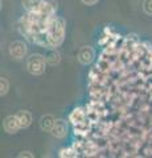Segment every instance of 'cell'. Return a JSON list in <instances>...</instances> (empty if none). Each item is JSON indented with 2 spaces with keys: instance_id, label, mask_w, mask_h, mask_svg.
Returning <instances> with one entry per match:
<instances>
[{
  "instance_id": "1",
  "label": "cell",
  "mask_w": 152,
  "mask_h": 158,
  "mask_svg": "<svg viewBox=\"0 0 152 158\" xmlns=\"http://www.w3.org/2000/svg\"><path fill=\"white\" fill-rule=\"evenodd\" d=\"M63 32H65V29H63L62 20H56V21L52 24L50 29H49V37H48L49 44H50L52 46L60 45L63 40Z\"/></svg>"
},
{
  "instance_id": "2",
  "label": "cell",
  "mask_w": 152,
  "mask_h": 158,
  "mask_svg": "<svg viewBox=\"0 0 152 158\" xmlns=\"http://www.w3.org/2000/svg\"><path fill=\"white\" fill-rule=\"evenodd\" d=\"M45 62H46V58H44L40 54H33L28 59L27 69L33 75H40V74L45 71Z\"/></svg>"
},
{
  "instance_id": "3",
  "label": "cell",
  "mask_w": 152,
  "mask_h": 158,
  "mask_svg": "<svg viewBox=\"0 0 152 158\" xmlns=\"http://www.w3.org/2000/svg\"><path fill=\"white\" fill-rule=\"evenodd\" d=\"M9 54L15 59H21L27 54V46L21 41H15L9 45Z\"/></svg>"
},
{
  "instance_id": "4",
  "label": "cell",
  "mask_w": 152,
  "mask_h": 158,
  "mask_svg": "<svg viewBox=\"0 0 152 158\" xmlns=\"http://www.w3.org/2000/svg\"><path fill=\"white\" fill-rule=\"evenodd\" d=\"M21 128L20 125V121H19L17 116H8L6 117V120H4V129H6V132L8 133H16L19 129Z\"/></svg>"
},
{
  "instance_id": "5",
  "label": "cell",
  "mask_w": 152,
  "mask_h": 158,
  "mask_svg": "<svg viewBox=\"0 0 152 158\" xmlns=\"http://www.w3.org/2000/svg\"><path fill=\"white\" fill-rule=\"evenodd\" d=\"M53 133V136H56L58 138H61L63 136H66V132H67V125H66V123L63 121V120H57L54 123V125H53L52 128V131Z\"/></svg>"
},
{
  "instance_id": "6",
  "label": "cell",
  "mask_w": 152,
  "mask_h": 158,
  "mask_svg": "<svg viewBox=\"0 0 152 158\" xmlns=\"http://www.w3.org/2000/svg\"><path fill=\"white\" fill-rule=\"evenodd\" d=\"M78 58H80V61L82 63H85V65L86 63H90L93 61V58H94V50L89 46L82 48L80 53H78Z\"/></svg>"
},
{
  "instance_id": "7",
  "label": "cell",
  "mask_w": 152,
  "mask_h": 158,
  "mask_svg": "<svg viewBox=\"0 0 152 158\" xmlns=\"http://www.w3.org/2000/svg\"><path fill=\"white\" fill-rule=\"evenodd\" d=\"M16 116L19 118V121H20L21 128H27L29 124H31V121H32V115H31V112H28V111H20V112H17Z\"/></svg>"
},
{
  "instance_id": "8",
  "label": "cell",
  "mask_w": 152,
  "mask_h": 158,
  "mask_svg": "<svg viewBox=\"0 0 152 158\" xmlns=\"http://www.w3.org/2000/svg\"><path fill=\"white\" fill-rule=\"evenodd\" d=\"M54 123H56V120H54V117L53 116H50V115H46V116H42V118H41V129L42 131H52V128H53V125H54Z\"/></svg>"
},
{
  "instance_id": "9",
  "label": "cell",
  "mask_w": 152,
  "mask_h": 158,
  "mask_svg": "<svg viewBox=\"0 0 152 158\" xmlns=\"http://www.w3.org/2000/svg\"><path fill=\"white\" fill-rule=\"evenodd\" d=\"M42 0H23V7L27 11H33L41 4Z\"/></svg>"
},
{
  "instance_id": "10",
  "label": "cell",
  "mask_w": 152,
  "mask_h": 158,
  "mask_svg": "<svg viewBox=\"0 0 152 158\" xmlns=\"http://www.w3.org/2000/svg\"><path fill=\"white\" fill-rule=\"evenodd\" d=\"M46 62H49L50 65H56V63L60 62V54H58L56 50H50L46 54Z\"/></svg>"
},
{
  "instance_id": "11",
  "label": "cell",
  "mask_w": 152,
  "mask_h": 158,
  "mask_svg": "<svg viewBox=\"0 0 152 158\" xmlns=\"http://www.w3.org/2000/svg\"><path fill=\"white\" fill-rule=\"evenodd\" d=\"M143 9L147 15H152V0H144Z\"/></svg>"
},
{
  "instance_id": "12",
  "label": "cell",
  "mask_w": 152,
  "mask_h": 158,
  "mask_svg": "<svg viewBox=\"0 0 152 158\" xmlns=\"http://www.w3.org/2000/svg\"><path fill=\"white\" fill-rule=\"evenodd\" d=\"M9 88V83L6 78H2V95H4V94H7Z\"/></svg>"
},
{
  "instance_id": "13",
  "label": "cell",
  "mask_w": 152,
  "mask_h": 158,
  "mask_svg": "<svg viewBox=\"0 0 152 158\" xmlns=\"http://www.w3.org/2000/svg\"><path fill=\"white\" fill-rule=\"evenodd\" d=\"M83 4H86V6H93V4H95L98 0H81Z\"/></svg>"
}]
</instances>
